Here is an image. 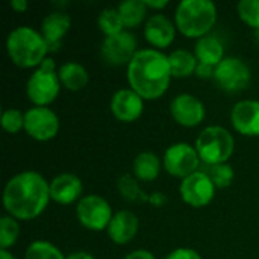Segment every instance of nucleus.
Here are the masks:
<instances>
[{
    "label": "nucleus",
    "mask_w": 259,
    "mask_h": 259,
    "mask_svg": "<svg viewBox=\"0 0 259 259\" xmlns=\"http://www.w3.org/2000/svg\"><path fill=\"white\" fill-rule=\"evenodd\" d=\"M118 191L120 194L129 200V202H149V196H146V193L138 187L137 181L131 176V175H123L118 179Z\"/></svg>",
    "instance_id": "nucleus-27"
},
{
    "label": "nucleus",
    "mask_w": 259,
    "mask_h": 259,
    "mask_svg": "<svg viewBox=\"0 0 259 259\" xmlns=\"http://www.w3.org/2000/svg\"><path fill=\"white\" fill-rule=\"evenodd\" d=\"M231 120L237 132L246 137H259V102H238L231 112Z\"/></svg>",
    "instance_id": "nucleus-14"
},
{
    "label": "nucleus",
    "mask_w": 259,
    "mask_h": 259,
    "mask_svg": "<svg viewBox=\"0 0 259 259\" xmlns=\"http://www.w3.org/2000/svg\"><path fill=\"white\" fill-rule=\"evenodd\" d=\"M102 58L106 64L120 67L131 64L137 55V38L131 32H120L112 36H106L102 44Z\"/></svg>",
    "instance_id": "nucleus-10"
},
{
    "label": "nucleus",
    "mask_w": 259,
    "mask_h": 259,
    "mask_svg": "<svg viewBox=\"0 0 259 259\" xmlns=\"http://www.w3.org/2000/svg\"><path fill=\"white\" fill-rule=\"evenodd\" d=\"M2 126L9 134H17L24 127V114L18 109H6L2 115Z\"/></svg>",
    "instance_id": "nucleus-31"
},
{
    "label": "nucleus",
    "mask_w": 259,
    "mask_h": 259,
    "mask_svg": "<svg viewBox=\"0 0 259 259\" xmlns=\"http://www.w3.org/2000/svg\"><path fill=\"white\" fill-rule=\"evenodd\" d=\"M112 217L109 203L100 196H85L77 205V219L90 231H103L109 226Z\"/></svg>",
    "instance_id": "nucleus-9"
},
{
    "label": "nucleus",
    "mask_w": 259,
    "mask_h": 259,
    "mask_svg": "<svg viewBox=\"0 0 259 259\" xmlns=\"http://www.w3.org/2000/svg\"><path fill=\"white\" fill-rule=\"evenodd\" d=\"M111 111L120 121H135L143 114V99L134 90H120L112 96Z\"/></svg>",
    "instance_id": "nucleus-15"
},
{
    "label": "nucleus",
    "mask_w": 259,
    "mask_h": 259,
    "mask_svg": "<svg viewBox=\"0 0 259 259\" xmlns=\"http://www.w3.org/2000/svg\"><path fill=\"white\" fill-rule=\"evenodd\" d=\"M234 137L222 126H209L203 129L196 141L199 158L208 165L226 164L234 153Z\"/></svg>",
    "instance_id": "nucleus-5"
},
{
    "label": "nucleus",
    "mask_w": 259,
    "mask_h": 259,
    "mask_svg": "<svg viewBox=\"0 0 259 259\" xmlns=\"http://www.w3.org/2000/svg\"><path fill=\"white\" fill-rule=\"evenodd\" d=\"M70 17L64 12L49 14L41 24V35L49 46V52H56L61 47V41L70 29Z\"/></svg>",
    "instance_id": "nucleus-16"
},
{
    "label": "nucleus",
    "mask_w": 259,
    "mask_h": 259,
    "mask_svg": "<svg viewBox=\"0 0 259 259\" xmlns=\"http://www.w3.org/2000/svg\"><path fill=\"white\" fill-rule=\"evenodd\" d=\"M176 26L188 38H203L217 20V8L211 0H184L176 9Z\"/></svg>",
    "instance_id": "nucleus-4"
},
{
    "label": "nucleus",
    "mask_w": 259,
    "mask_h": 259,
    "mask_svg": "<svg viewBox=\"0 0 259 259\" xmlns=\"http://www.w3.org/2000/svg\"><path fill=\"white\" fill-rule=\"evenodd\" d=\"M179 191L185 203L194 208H202L209 205L214 199L215 185L203 171H196L182 181Z\"/></svg>",
    "instance_id": "nucleus-12"
},
{
    "label": "nucleus",
    "mask_w": 259,
    "mask_h": 259,
    "mask_svg": "<svg viewBox=\"0 0 259 259\" xmlns=\"http://www.w3.org/2000/svg\"><path fill=\"white\" fill-rule=\"evenodd\" d=\"M144 35H146V39L152 46L165 49L173 42L176 29H175L173 23L165 15L158 14L147 20L146 27H144Z\"/></svg>",
    "instance_id": "nucleus-17"
},
{
    "label": "nucleus",
    "mask_w": 259,
    "mask_h": 259,
    "mask_svg": "<svg viewBox=\"0 0 259 259\" xmlns=\"http://www.w3.org/2000/svg\"><path fill=\"white\" fill-rule=\"evenodd\" d=\"M149 202H150L153 206H162V205L167 202V199H165V196H164L162 193H155V194L150 196Z\"/></svg>",
    "instance_id": "nucleus-35"
},
{
    "label": "nucleus",
    "mask_w": 259,
    "mask_h": 259,
    "mask_svg": "<svg viewBox=\"0 0 259 259\" xmlns=\"http://www.w3.org/2000/svg\"><path fill=\"white\" fill-rule=\"evenodd\" d=\"M225 49L222 41L214 35H206L200 38L196 44V58L200 64L217 67L225 58Z\"/></svg>",
    "instance_id": "nucleus-20"
},
{
    "label": "nucleus",
    "mask_w": 259,
    "mask_h": 259,
    "mask_svg": "<svg viewBox=\"0 0 259 259\" xmlns=\"http://www.w3.org/2000/svg\"><path fill=\"white\" fill-rule=\"evenodd\" d=\"M124 259H156L150 252L147 250H135L132 253H129Z\"/></svg>",
    "instance_id": "nucleus-34"
},
{
    "label": "nucleus",
    "mask_w": 259,
    "mask_h": 259,
    "mask_svg": "<svg viewBox=\"0 0 259 259\" xmlns=\"http://www.w3.org/2000/svg\"><path fill=\"white\" fill-rule=\"evenodd\" d=\"M61 83L70 91H79L88 83V71L77 62H67L58 71Z\"/></svg>",
    "instance_id": "nucleus-21"
},
{
    "label": "nucleus",
    "mask_w": 259,
    "mask_h": 259,
    "mask_svg": "<svg viewBox=\"0 0 259 259\" xmlns=\"http://www.w3.org/2000/svg\"><path fill=\"white\" fill-rule=\"evenodd\" d=\"M170 112L173 118L185 127H194L200 124L205 118L203 103L191 94L176 96L171 102Z\"/></svg>",
    "instance_id": "nucleus-13"
},
{
    "label": "nucleus",
    "mask_w": 259,
    "mask_h": 259,
    "mask_svg": "<svg viewBox=\"0 0 259 259\" xmlns=\"http://www.w3.org/2000/svg\"><path fill=\"white\" fill-rule=\"evenodd\" d=\"M50 199V184L35 173L24 171L14 176L5 187L3 203L11 217L18 220L36 219Z\"/></svg>",
    "instance_id": "nucleus-1"
},
{
    "label": "nucleus",
    "mask_w": 259,
    "mask_h": 259,
    "mask_svg": "<svg viewBox=\"0 0 259 259\" xmlns=\"http://www.w3.org/2000/svg\"><path fill=\"white\" fill-rule=\"evenodd\" d=\"M170 68H171V76L175 77H188L191 76L196 68H197V58L188 50H175L170 56Z\"/></svg>",
    "instance_id": "nucleus-22"
},
{
    "label": "nucleus",
    "mask_w": 259,
    "mask_h": 259,
    "mask_svg": "<svg viewBox=\"0 0 259 259\" xmlns=\"http://www.w3.org/2000/svg\"><path fill=\"white\" fill-rule=\"evenodd\" d=\"M11 8L15 9L17 12H24L27 9V2L26 0H12Z\"/></svg>",
    "instance_id": "nucleus-36"
},
{
    "label": "nucleus",
    "mask_w": 259,
    "mask_h": 259,
    "mask_svg": "<svg viewBox=\"0 0 259 259\" xmlns=\"http://www.w3.org/2000/svg\"><path fill=\"white\" fill-rule=\"evenodd\" d=\"M59 88L61 80L55 71V61L46 58L27 80V96L36 106H46L58 97Z\"/></svg>",
    "instance_id": "nucleus-6"
},
{
    "label": "nucleus",
    "mask_w": 259,
    "mask_h": 259,
    "mask_svg": "<svg viewBox=\"0 0 259 259\" xmlns=\"http://www.w3.org/2000/svg\"><path fill=\"white\" fill-rule=\"evenodd\" d=\"M214 70H215V67H211V65H206V64H200L199 62V65L196 68V74L199 77L208 79V77H214Z\"/></svg>",
    "instance_id": "nucleus-33"
},
{
    "label": "nucleus",
    "mask_w": 259,
    "mask_h": 259,
    "mask_svg": "<svg viewBox=\"0 0 259 259\" xmlns=\"http://www.w3.org/2000/svg\"><path fill=\"white\" fill-rule=\"evenodd\" d=\"M0 259H15L8 250H0Z\"/></svg>",
    "instance_id": "nucleus-39"
},
{
    "label": "nucleus",
    "mask_w": 259,
    "mask_h": 259,
    "mask_svg": "<svg viewBox=\"0 0 259 259\" xmlns=\"http://www.w3.org/2000/svg\"><path fill=\"white\" fill-rule=\"evenodd\" d=\"M82 194V182L77 176L64 173L50 182V199L61 205H70Z\"/></svg>",
    "instance_id": "nucleus-18"
},
{
    "label": "nucleus",
    "mask_w": 259,
    "mask_h": 259,
    "mask_svg": "<svg viewBox=\"0 0 259 259\" xmlns=\"http://www.w3.org/2000/svg\"><path fill=\"white\" fill-rule=\"evenodd\" d=\"M24 131L36 141H49L59 131L56 114L46 106H35L24 114Z\"/></svg>",
    "instance_id": "nucleus-11"
},
{
    "label": "nucleus",
    "mask_w": 259,
    "mask_h": 259,
    "mask_svg": "<svg viewBox=\"0 0 259 259\" xmlns=\"http://www.w3.org/2000/svg\"><path fill=\"white\" fill-rule=\"evenodd\" d=\"M217 85L228 93H238L247 88L250 82V70L238 58H225L214 70Z\"/></svg>",
    "instance_id": "nucleus-8"
},
{
    "label": "nucleus",
    "mask_w": 259,
    "mask_h": 259,
    "mask_svg": "<svg viewBox=\"0 0 259 259\" xmlns=\"http://www.w3.org/2000/svg\"><path fill=\"white\" fill-rule=\"evenodd\" d=\"M161 171L159 159L152 152H143L140 153L134 161V173L140 181H155Z\"/></svg>",
    "instance_id": "nucleus-23"
},
{
    "label": "nucleus",
    "mask_w": 259,
    "mask_h": 259,
    "mask_svg": "<svg viewBox=\"0 0 259 259\" xmlns=\"http://www.w3.org/2000/svg\"><path fill=\"white\" fill-rule=\"evenodd\" d=\"M171 68L168 56L158 50H138L127 65L131 88L144 100L159 99L168 88Z\"/></svg>",
    "instance_id": "nucleus-2"
},
{
    "label": "nucleus",
    "mask_w": 259,
    "mask_h": 259,
    "mask_svg": "<svg viewBox=\"0 0 259 259\" xmlns=\"http://www.w3.org/2000/svg\"><path fill=\"white\" fill-rule=\"evenodd\" d=\"M18 225L17 222L9 217L5 215L0 220V250H8L9 247H12L18 238Z\"/></svg>",
    "instance_id": "nucleus-29"
},
{
    "label": "nucleus",
    "mask_w": 259,
    "mask_h": 259,
    "mask_svg": "<svg viewBox=\"0 0 259 259\" xmlns=\"http://www.w3.org/2000/svg\"><path fill=\"white\" fill-rule=\"evenodd\" d=\"M6 50L11 61L21 67H39L46 59L49 46L41 33L32 27H17L14 29L6 39Z\"/></svg>",
    "instance_id": "nucleus-3"
},
{
    "label": "nucleus",
    "mask_w": 259,
    "mask_h": 259,
    "mask_svg": "<svg viewBox=\"0 0 259 259\" xmlns=\"http://www.w3.org/2000/svg\"><path fill=\"white\" fill-rule=\"evenodd\" d=\"M215 185V188H226L234 181V168L228 164H215V165H203L202 170Z\"/></svg>",
    "instance_id": "nucleus-25"
},
{
    "label": "nucleus",
    "mask_w": 259,
    "mask_h": 259,
    "mask_svg": "<svg viewBox=\"0 0 259 259\" xmlns=\"http://www.w3.org/2000/svg\"><path fill=\"white\" fill-rule=\"evenodd\" d=\"M99 27L100 30L106 35V36H112L117 35L120 32H123V20L120 17V12L117 9L112 8H106L100 12L99 18H97Z\"/></svg>",
    "instance_id": "nucleus-26"
},
{
    "label": "nucleus",
    "mask_w": 259,
    "mask_h": 259,
    "mask_svg": "<svg viewBox=\"0 0 259 259\" xmlns=\"http://www.w3.org/2000/svg\"><path fill=\"white\" fill-rule=\"evenodd\" d=\"M253 36H255V39L259 42V29L258 30H255V35H253Z\"/></svg>",
    "instance_id": "nucleus-40"
},
{
    "label": "nucleus",
    "mask_w": 259,
    "mask_h": 259,
    "mask_svg": "<svg viewBox=\"0 0 259 259\" xmlns=\"http://www.w3.org/2000/svg\"><path fill=\"white\" fill-rule=\"evenodd\" d=\"M165 259H202L200 255L193 249H176Z\"/></svg>",
    "instance_id": "nucleus-32"
},
{
    "label": "nucleus",
    "mask_w": 259,
    "mask_h": 259,
    "mask_svg": "<svg viewBox=\"0 0 259 259\" xmlns=\"http://www.w3.org/2000/svg\"><path fill=\"white\" fill-rule=\"evenodd\" d=\"M117 11L120 12V17L126 27H137L146 18L147 6L144 0H127L118 5Z\"/></svg>",
    "instance_id": "nucleus-24"
},
{
    "label": "nucleus",
    "mask_w": 259,
    "mask_h": 259,
    "mask_svg": "<svg viewBox=\"0 0 259 259\" xmlns=\"http://www.w3.org/2000/svg\"><path fill=\"white\" fill-rule=\"evenodd\" d=\"M146 6H150V8H156V9H162L168 5L167 0H158V2H152V0H144Z\"/></svg>",
    "instance_id": "nucleus-37"
},
{
    "label": "nucleus",
    "mask_w": 259,
    "mask_h": 259,
    "mask_svg": "<svg viewBox=\"0 0 259 259\" xmlns=\"http://www.w3.org/2000/svg\"><path fill=\"white\" fill-rule=\"evenodd\" d=\"M238 15L240 18L253 27L255 30L259 29V0H241L238 3Z\"/></svg>",
    "instance_id": "nucleus-30"
},
{
    "label": "nucleus",
    "mask_w": 259,
    "mask_h": 259,
    "mask_svg": "<svg viewBox=\"0 0 259 259\" xmlns=\"http://www.w3.org/2000/svg\"><path fill=\"white\" fill-rule=\"evenodd\" d=\"M24 259H65L61 250L49 241H35L26 250Z\"/></svg>",
    "instance_id": "nucleus-28"
},
{
    "label": "nucleus",
    "mask_w": 259,
    "mask_h": 259,
    "mask_svg": "<svg viewBox=\"0 0 259 259\" xmlns=\"http://www.w3.org/2000/svg\"><path fill=\"white\" fill-rule=\"evenodd\" d=\"M164 167L168 175L184 181L197 171L200 167V158L196 147L187 143H178L167 149L164 155Z\"/></svg>",
    "instance_id": "nucleus-7"
},
{
    "label": "nucleus",
    "mask_w": 259,
    "mask_h": 259,
    "mask_svg": "<svg viewBox=\"0 0 259 259\" xmlns=\"http://www.w3.org/2000/svg\"><path fill=\"white\" fill-rule=\"evenodd\" d=\"M65 259H94V256L88 252H74V253H70Z\"/></svg>",
    "instance_id": "nucleus-38"
},
{
    "label": "nucleus",
    "mask_w": 259,
    "mask_h": 259,
    "mask_svg": "<svg viewBox=\"0 0 259 259\" xmlns=\"http://www.w3.org/2000/svg\"><path fill=\"white\" fill-rule=\"evenodd\" d=\"M137 231H138V219L134 212L129 211L117 212L108 226V235L115 244L129 243L137 235Z\"/></svg>",
    "instance_id": "nucleus-19"
}]
</instances>
